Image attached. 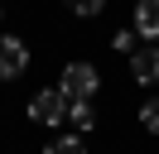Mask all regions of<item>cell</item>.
<instances>
[{
	"instance_id": "10",
	"label": "cell",
	"mask_w": 159,
	"mask_h": 154,
	"mask_svg": "<svg viewBox=\"0 0 159 154\" xmlns=\"http://www.w3.org/2000/svg\"><path fill=\"white\" fill-rule=\"evenodd\" d=\"M111 48H116V53H135V29H120V34L111 38Z\"/></svg>"
},
{
	"instance_id": "7",
	"label": "cell",
	"mask_w": 159,
	"mask_h": 154,
	"mask_svg": "<svg viewBox=\"0 0 159 154\" xmlns=\"http://www.w3.org/2000/svg\"><path fill=\"white\" fill-rule=\"evenodd\" d=\"M140 125H145L149 135H159V96H149V101L140 106Z\"/></svg>"
},
{
	"instance_id": "9",
	"label": "cell",
	"mask_w": 159,
	"mask_h": 154,
	"mask_svg": "<svg viewBox=\"0 0 159 154\" xmlns=\"http://www.w3.org/2000/svg\"><path fill=\"white\" fill-rule=\"evenodd\" d=\"M68 5H72V15L92 19V15H101V10H106V0H68Z\"/></svg>"
},
{
	"instance_id": "4",
	"label": "cell",
	"mask_w": 159,
	"mask_h": 154,
	"mask_svg": "<svg viewBox=\"0 0 159 154\" xmlns=\"http://www.w3.org/2000/svg\"><path fill=\"white\" fill-rule=\"evenodd\" d=\"M130 72H135V82H159V48H135L130 53Z\"/></svg>"
},
{
	"instance_id": "5",
	"label": "cell",
	"mask_w": 159,
	"mask_h": 154,
	"mask_svg": "<svg viewBox=\"0 0 159 154\" xmlns=\"http://www.w3.org/2000/svg\"><path fill=\"white\" fill-rule=\"evenodd\" d=\"M135 34L140 38H159V0H140L135 5Z\"/></svg>"
},
{
	"instance_id": "2",
	"label": "cell",
	"mask_w": 159,
	"mask_h": 154,
	"mask_svg": "<svg viewBox=\"0 0 159 154\" xmlns=\"http://www.w3.org/2000/svg\"><path fill=\"white\" fill-rule=\"evenodd\" d=\"M29 120H39V125H63V120H68V96H63V87H43V92H34Z\"/></svg>"
},
{
	"instance_id": "1",
	"label": "cell",
	"mask_w": 159,
	"mask_h": 154,
	"mask_svg": "<svg viewBox=\"0 0 159 154\" xmlns=\"http://www.w3.org/2000/svg\"><path fill=\"white\" fill-rule=\"evenodd\" d=\"M58 87H63L68 101H92V92L101 87V77H97V67H92V63H68Z\"/></svg>"
},
{
	"instance_id": "6",
	"label": "cell",
	"mask_w": 159,
	"mask_h": 154,
	"mask_svg": "<svg viewBox=\"0 0 159 154\" xmlns=\"http://www.w3.org/2000/svg\"><path fill=\"white\" fill-rule=\"evenodd\" d=\"M68 120L77 125V130H92V125H97V111H92V101H68Z\"/></svg>"
},
{
	"instance_id": "3",
	"label": "cell",
	"mask_w": 159,
	"mask_h": 154,
	"mask_svg": "<svg viewBox=\"0 0 159 154\" xmlns=\"http://www.w3.org/2000/svg\"><path fill=\"white\" fill-rule=\"evenodd\" d=\"M24 67H29V48L15 34H0V82H5V77H20Z\"/></svg>"
},
{
	"instance_id": "8",
	"label": "cell",
	"mask_w": 159,
	"mask_h": 154,
	"mask_svg": "<svg viewBox=\"0 0 159 154\" xmlns=\"http://www.w3.org/2000/svg\"><path fill=\"white\" fill-rule=\"evenodd\" d=\"M48 154H87V144H82L77 135H63V140H53V144H48Z\"/></svg>"
}]
</instances>
